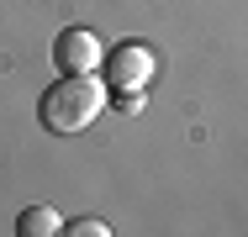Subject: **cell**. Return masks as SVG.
<instances>
[{
    "mask_svg": "<svg viewBox=\"0 0 248 237\" xmlns=\"http://www.w3.org/2000/svg\"><path fill=\"white\" fill-rule=\"evenodd\" d=\"M100 37L90 27H63L58 32V43H53V63L63 69V74H95L100 69Z\"/></svg>",
    "mask_w": 248,
    "mask_h": 237,
    "instance_id": "3",
    "label": "cell"
},
{
    "mask_svg": "<svg viewBox=\"0 0 248 237\" xmlns=\"http://www.w3.org/2000/svg\"><path fill=\"white\" fill-rule=\"evenodd\" d=\"M16 232L21 237H53V232H63V222H58V211H48V206H27L16 216Z\"/></svg>",
    "mask_w": 248,
    "mask_h": 237,
    "instance_id": "4",
    "label": "cell"
},
{
    "mask_svg": "<svg viewBox=\"0 0 248 237\" xmlns=\"http://www.w3.org/2000/svg\"><path fill=\"white\" fill-rule=\"evenodd\" d=\"M100 111H106V85H100L95 74H63V79L48 85L43 100H37V121H43L48 132H58V137L85 132Z\"/></svg>",
    "mask_w": 248,
    "mask_h": 237,
    "instance_id": "1",
    "label": "cell"
},
{
    "mask_svg": "<svg viewBox=\"0 0 248 237\" xmlns=\"http://www.w3.org/2000/svg\"><path fill=\"white\" fill-rule=\"evenodd\" d=\"M153 69H158V58H153L148 43H122L100 58V74H106L111 90H143L153 79Z\"/></svg>",
    "mask_w": 248,
    "mask_h": 237,
    "instance_id": "2",
    "label": "cell"
},
{
    "mask_svg": "<svg viewBox=\"0 0 248 237\" xmlns=\"http://www.w3.org/2000/svg\"><path fill=\"white\" fill-rule=\"evenodd\" d=\"M63 232H74V237H111V227H106V222H95V216H79V222H69Z\"/></svg>",
    "mask_w": 248,
    "mask_h": 237,
    "instance_id": "5",
    "label": "cell"
}]
</instances>
